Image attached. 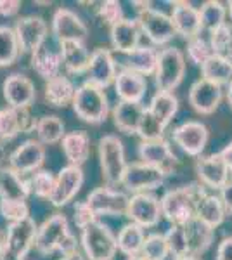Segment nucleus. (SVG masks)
Returning a JSON list of instances; mask_svg holds the SVG:
<instances>
[{
    "label": "nucleus",
    "instance_id": "32",
    "mask_svg": "<svg viewBox=\"0 0 232 260\" xmlns=\"http://www.w3.org/2000/svg\"><path fill=\"white\" fill-rule=\"evenodd\" d=\"M59 50H61L62 56V66L68 73H87L92 52H88L85 44H82V42H64V44H59Z\"/></svg>",
    "mask_w": 232,
    "mask_h": 260
},
{
    "label": "nucleus",
    "instance_id": "6",
    "mask_svg": "<svg viewBox=\"0 0 232 260\" xmlns=\"http://www.w3.org/2000/svg\"><path fill=\"white\" fill-rule=\"evenodd\" d=\"M37 231H39V225L31 217L7 225L0 260H26L29 250L35 246Z\"/></svg>",
    "mask_w": 232,
    "mask_h": 260
},
{
    "label": "nucleus",
    "instance_id": "47",
    "mask_svg": "<svg viewBox=\"0 0 232 260\" xmlns=\"http://www.w3.org/2000/svg\"><path fill=\"white\" fill-rule=\"evenodd\" d=\"M95 14H97V18L103 21L104 24H108L109 28L125 19V12H123V7H121V2H116V0L101 2Z\"/></svg>",
    "mask_w": 232,
    "mask_h": 260
},
{
    "label": "nucleus",
    "instance_id": "51",
    "mask_svg": "<svg viewBox=\"0 0 232 260\" xmlns=\"http://www.w3.org/2000/svg\"><path fill=\"white\" fill-rule=\"evenodd\" d=\"M21 11L19 0H0V16L2 18H14Z\"/></svg>",
    "mask_w": 232,
    "mask_h": 260
},
{
    "label": "nucleus",
    "instance_id": "20",
    "mask_svg": "<svg viewBox=\"0 0 232 260\" xmlns=\"http://www.w3.org/2000/svg\"><path fill=\"white\" fill-rule=\"evenodd\" d=\"M2 92L7 106L16 110H29L37 99L35 83L23 73H11L2 83Z\"/></svg>",
    "mask_w": 232,
    "mask_h": 260
},
{
    "label": "nucleus",
    "instance_id": "7",
    "mask_svg": "<svg viewBox=\"0 0 232 260\" xmlns=\"http://www.w3.org/2000/svg\"><path fill=\"white\" fill-rule=\"evenodd\" d=\"M185 75V56L177 47H164L159 50L158 68L154 73L156 89L161 92H174L182 83Z\"/></svg>",
    "mask_w": 232,
    "mask_h": 260
},
{
    "label": "nucleus",
    "instance_id": "59",
    "mask_svg": "<svg viewBox=\"0 0 232 260\" xmlns=\"http://www.w3.org/2000/svg\"><path fill=\"white\" fill-rule=\"evenodd\" d=\"M227 12H229V18H230V21H232V0L229 2V6H227Z\"/></svg>",
    "mask_w": 232,
    "mask_h": 260
},
{
    "label": "nucleus",
    "instance_id": "10",
    "mask_svg": "<svg viewBox=\"0 0 232 260\" xmlns=\"http://www.w3.org/2000/svg\"><path fill=\"white\" fill-rule=\"evenodd\" d=\"M125 217H128L130 222L141 225L144 229L156 228L161 220V198L154 192H137L132 194L128 200Z\"/></svg>",
    "mask_w": 232,
    "mask_h": 260
},
{
    "label": "nucleus",
    "instance_id": "36",
    "mask_svg": "<svg viewBox=\"0 0 232 260\" xmlns=\"http://www.w3.org/2000/svg\"><path fill=\"white\" fill-rule=\"evenodd\" d=\"M201 78L213 82L217 85H229L232 82V62L230 57L213 54L208 61L201 66Z\"/></svg>",
    "mask_w": 232,
    "mask_h": 260
},
{
    "label": "nucleus",
    "instance_id": "27",
    "mask_svg": "<svg viewBox=\"0 0 232 260\" xmlns=\"http://www.w3.org/2000/svg\"><path fill=\"white\" fill-rule=\"evenodd\" d=\"M113 123L125 136H137L141 121L144 118L146 106L142 103H120L113 108Z\"/></svg>",
    "mask_w": 232,
    "mask_h": 260
},
{
    "label": "nucleus",
    "instance_id": "21",
    "mask_svg": "<svg viewBox=\"0 0 232 260\" xmlns=\"http://www.w3.org/2000/svg\"><path fill=\"white\" fill-rule=\"evenodd\" d=\"M39 118L29 110H16L11 106L0 108V141H12L19 134H33L37 130Z\"/></svg>",
    "mask_w": 232,
    "mask_h": 260
},
{
    "label": "nucleus",
    "instance_id": "38",
    "mask_svg": "<svg viewBox=\"0 0 232 260\" xmlns=\"http://www.w3.org/2000/svg\"><path fill=\"white\" fill-rule=\"evenodd\" d=\"M35 134H37V141H40L44 146H50L61 142L68 132H66L64 121L59 118V116L44 115L39 118Z\"/></svg>",
    "mask_w": 232,
    "mask_h": 260
},
{
    "label": "nucleus",
    "instance_id": "35",
    "mask_svg": "<svg viewBox=\"0 0 232 260\" xmlns=\"http://www.w3.org/2000/svg\"><path fill=\"white\" fill-rule=\"evenodd\" d=\"M146 231L141 225L134 224V222H128L123 228L120 229L116 236L118 241V251L123 253L126 258L128 257H139L142 253V246H144L146 241Z\"/></svg>",
    "mask_w": 232,
    "mask_h": 260
},
{
    "label": "nucleus",
    "instance_id": "54",
    "mask_svg": "<svg viewBox=\"0 0 232 260\" xmlns=\"http://www.w3.org/2000/svg\"><path fill=\"white\" fill-rule=\"evenodd\" d=\"M59 260H87V258H85V255L78 250V251H75V253H71V255H64V257H61Z\"/></svg>",
    "mask_w": 232,
    "mask_h": 260
},
{
    "label": "nucleus",
    "instance_id": "5",
    "mask_svg": "<svg viewBox=\"0 0 232 260\" xmlns=\"http://www.w3.org/2000/svg\"><path fill=\"white\" fill-rule=\"evenodd\" d=\"M137 7V23L154 45H167L177 35L174 21L167 12L154 9L147 2H132Z\"/></svg>",
    "mask_w": 232,
    "mask_h": 260
},
{
    "label": "nucleus",
    "instance_id": "56",
    "mask_svg": "<svg viewBox=\"0 0 232 260\" xmlns=\"http://www.w3.org/2000/svg\"><path fill=\"white\" fill-rule=\"evenodd\" d=\"M227 103H229V106L232 108V82L227 85Z\"/></svg>",
    "mask_w": 232,
    "mask_h": 260
},
{
    "label": "nucleus",
    "instance_id": "60",
    "mask_svg": "<svg viewBox=\"0 0 232 260\" xmlns=\"http://www.w3.org/2000/svg\"><path fill=\"white\" fill-rule=\"evenodd\" d=\"M126 260H146L144 257H141V255H139V257H128Z\"/></svg>",
    "mask_w": 232,
    "mask_h": 260
},
{
    "label": "nucleus",
    "instance_id": "17",
    "mask_svg": "<svg viewBox=\"0 0 232 260\" xmlns=\"http://www.w3.org/2000/svg\"><path fill=\"white\" fill-rule=\"evenodd\" d=\"M45 161V146L37 139H26L9 154L7 165L18 174L31 175L42 169Z\"/></svg>",
    "mask_w": 232,
    "mask_h": 260
},
{
    "label": "nucleus",
    "instance_id": "46",
    "mask_svg": "<svg viewBox=\"0 0 232 260\" xmlns=\"http://www.w3.org/2000/svg\"><path fill=\"white\" fill-rule=\"evenodd\" d=\"M164 130H167V125H163L161 121L146 108L144 118L141 121V128H139L137 136L141 137L142 141H159V139H164Z\"/></svg>",
    "mask_w": 232,
    "mask_h": 260
},
{
    "label": "nucleus",
    "instance_id": "22",
    "mask_svg": "<svg viewBox=\"0 0 232 260\" xmlns=\"http://www.w3.org/2000/svg\"><path fill=\"white\" fill-rule=\"evenodd\" d=\"M189 104L196 113L200 115H212L218 110L222 99H223V89L213 82H208L205 78H200L191 85L189 89Z\"/></svg>",
    "mask_w": 232,
    "mask_h": 260
},
{
    "label": "nucleus",
    "instance_id": "42",
    "mask_svg": "<svg viewBox=\"0 0 232 260\" xmlns=\"http://www.w3.org/2000/svg\"><path fill=\"white\" fill-rule=\"evenodd\" d=\"M168 255H170V250H168V243L164 234L161 233L147 234L144 246H142L141 257H144L146 260H167Z\"/></svg>",
    "mask_w": 232,
    "mask_h": 260
},
{
    "label": "nucleus",
    "instance_id": "12",
    "mask_svg": "<svg viewBox=\"0 0 232 260\" xmlns=\"http://www.w3.org/2000/svg\"><path fill=\"white\" fill-rule=\"evenodd\" d=\"M172 139L187 156L200 158L208 144L210 130L203 121L189 120L177 125L172 132Z\"/></svg>",
    "mask_w": 232,
    "mask_h": 260
},
{
    "label": "nucleus",
    "instance_id": "44",
    "mask_svg": "<svg viewBox=\"0 0 232 260\" xmlns=\"http://www.w3.org/2000/svg\"><path fill=\"white\" fill-rule=\"evenodd\" d=\"M168 243V250L170 255L175 257H187L189 255V241H187V233H185L184 225H172L170 229L164 233Z\"/></svg>",
    "mask_w": 232,
    "mask_h": 260
},
{
    "label": "nucleus",
    "instance_id": "3",
    "mask_svg": "<svg viewBox=\"0 0 232 260\" xmlns=\"http://www.w3.org/2000/svg\"><path fill=\"white\" fill-rule=\"evenodd\" d=\"M71 106L80 120L90 125L103 123L109 115V99L106 90L88 80L77 87V94Z\"/></svg>",
    "mask_w": 232,
    "mask_h": 260
},
{
    "label": "nucleus",
    "instance_id": "24",
    "mask_svg": "<svg viewBox=\"0 0 232 260\" xmlns=\"http://www.w3.org/2000/svg\"><path fill=\"white\" fill-rule=\"evenodd\" d=\"M142 30L139 26L137 19H130L125 18L123 21H120L115 26L109 28V42H111L113 50L120 54H128L132 50H136L141 42Z\"/></svg>",
    "mask_w": 232,
    "mask_h": 260
},
{
    "label": "nucleus",
    "instance_id": "50",
    "mask_svg": "<svg viewBox=\"0 0 232 260\" xmlns=\"http://www.w3.org/2000/svg\"><path fill=\"white\" fill-rule=\"evenodd\" d=\"M215 260H232V236H227L218 243Z\"/></svg>",
    "mask_w": 232,
    "mask_h": 260
},
{
    "label": "nucleus",
    "instance_id": "4",
    "mask_svg": "<svg viewBox=\"0 0 232 260\" xmlns=\"http://www.w3.org/2000/svg\"><path fill=\"white\" fill-rule=\"evenodd\" d=\"M80 248L87 260H115L118 241L106 224L95 220L80 234Z\"/></svg>",
    "mask_w": 232,
    "mask_h": 260
},
{
    "label": "nucleus",
    "instance_id": "41",
    "mask_svg": "<svg viewBox=\"0 0 232 260\" xmlns=\"http://www.w3.org/2000/svg\"><path fill=\"white\" fill-rule=\"evenodd\" d=\"M56 186V175L50 170L40 169L39 172L29 175V187H31V194H35L40 200H50Z\"/></svg>",
    "mask_w": 232,
    "mask_h": 260
},
{
    "label": "nucleus",
    "instance_id": "1",
    "mask_svg": "<svg viewBox=\"0 0 232 260\" xmlns=\"http://www.w3.org/2000/svg\"><path fill=\"white\" fill-rule=\"evenodd\" d=\"M208 191L203 184L191 182L167 191L161 196V213L172 225H185L196 219L197 203L201 196Z\"/></svg>",
    "mask_w": 232,
    "mask_h": 260
},
{
    "label": "nucleus",
    "instance_id": "58",
    "mask_svg": "<svg viewBox=\"0 0 232 260\" xmlns=\"http://www.w3.org/2000/svg\"><path fill=\"white\" fill-rule=\"evenodd\" d=\"M4 236H6V233L0 229V251H2V246H4Z\"/></svg>",
    "mask_w": 232,
    "mask_h": 260
},
{
    "label": "nucleus",
    "instance_id": "39",
    "mask_svg": "<svg viewBox=\"0 0 232 260\" xmlns=\"http://www.w3.org/2000/svg\"><path fill=\"white\" fill-rule=\"evenodd\" d=\"M21 54L14 26L0 24V68L12 66Z\"/></svg>",
    "mask_w": 232,
    "mask_h": 260
},
{
    "label": "nucleus",
    "instance_id": "49",
    "mask_svg": "<svg viewBox=\"0 0 232 260\" xmlns=\"http://www.w3.org/2000/svg\"><path fill=\"white\" fill-rule=\"evenodd\" d=\"M97 220V215L95 212L92 210V207L85 201H77L73 207V222L75 225L83 231L85 228H88L90 224H94V222Z\"/></svg>",
    "mask_w": 232,
    "mask_h": 260
},
{
    "label": "nucleus",
    "instance_id": "8",
    "mask_svg": "<svg viewBox=\"0 0 232 260\" xmlns=\"http://www.w3.org/2000/svg\"><path fill=\"white\" fill-rule=\"evenodd\" d=\"M137 154L139 161L159 170L164 177H170V175L177 174V170L180 167L179 156L174 153L170 142L164 139L141 141V144L137 146Z\"/></svg>",
    "mask_w": 232,
    "mask_h": 260
},
{
    "label": "nucleus",
    "instance_id": "53",
    "mask_svg": "<svg viewBox=\"0 0 232 260\" xmlns=\"http://www.w3.org/2000/svg\"><path fill=\"white\" fill-rule=\"evenodd\" d=\"M220 153H222V156L225 158L227 165H229V169H230V175H232V141L220 151Z\"/></svg>",
    "mask_w": 232,
    "mask_h": 260
},
{
    "label": "nucleus",
    "instance_id": "2",
    "mask_svg": "<svg viewBox=\"0 0 232 260\" xmlns=\"http://www.w3.org/2000/svg\"><path fill=\"white\" fill-rule=\"evenodd\" d=\"M97 156H99L101 174H103L106 186H121V179H123L125 170L128 167L123 141L113 134L103 136L97 142Z\"/></svg>",
    "mask_w": 232,
    "mask_h": 260
},
{
    "label": "nucleus",
    "instance_id": "15",
    "mask_svg": "<svg viewBox=\"0 0 232 260\" xmlns=\"http://www.w3.org/2000/svg\"><path fill=\"white\" fill-rule=\"evenodd\" d=\"M130 196L126 192L116 189V187L101 186L88 192L87 203L92 207L95 215H108V217H120L126 213Z\"/></svg>",
    "mask_w": 232,
    "mask_h": 260
},
{
    "label": "nucleus",
    "instance_id": "25",
    "mask_svg": "<svg viewBox=\"0 0 232 260\" xmlns=\"http://www.w3.org/2000/svg\"><path fill=\"white\" fill-rule=\"evenodd\" d=\"M115 92L123 103H142L147 92V80L136 71L121 68L115 80Z\"/></svg>",
    "mask_w": 232,
    "mask_h": 260
},
{
    "label": "nucleus",
    "instance_id": "33",
    "mask_svg": "<svg viewBox=\"0 0 232 260\" xmlns=\"http://www.w3.org/2000/svg\"><path fill=\"white\" fill-rule=\"evenodd\" d=\"M189 241V255L200 257L208 251L215 238V229L200 219H192L184 225Z\"/></svg>",
    "mask_w": 232,
    "mask_h": 260
},
{
    "label": "nucleus",
    "instance_id": "19",
    "mask_svg": "<svg viewBox=\"0 0 232 260\" xmlns=\"http://www.w3.org/2000/svg\"><path fill=\"white\" fill-rule=\"evenodd\" d=\"M118 77V62L113 56L111 49L97 47L92 50L90 62L87 70V80L94 85L106 90L108 87L115 85Z\"/></svg>",
    "mask_w": 232,
    "mask_h": 260
},
{
    "label": "nucleus",
    "instance_id": "18",
    "mask_svg": "<svg viewBox=\"0 0 232 260\" xmlns=\"http://www.w3.org/2000/svg\"><path fill=\"white\" fill-rule=\"evenodd\" d=\"M83 180H85V174H83L82 167H62L56 175V186H54V192L49 200L52 207L61 208L68 205L70 201H73L82 189Z\"/></svg>",
    "mask_w": 232,
    "mask_h": 260
},
{
    "label": "nucleus",
    "instance_id": "30",
    "mask_svg": "<svg viewBox=\"0 0 232 260\" xmlns=\"http://www.w3.org/2000/svg\"><path fill=\"white\" fill-rule=\"evenodd\" d=\"M31 68L35 70V73L44 78L45 82L57 77V75H61V68H62L61 50L52 49L47 42H45L42 47H39L31 54Z\"/></svg>",
    "mask_w": 232,
    "mask_h": 260
},
{
    "label": "nucleus",
    "instance_id": "57",
    "mask_svg": "<svg viewBox=\"0 0 232 260\" xmlns=\"http://www.w3.org/2000/svg\"><path fill=\"white\" fill-rule=\"evenodd\" d=\"M174 260H200L197 257H192V255H187V257H175Z\"/></svg>",
    "mask_w": 232,
    "mask_h": 260
},
{
    "label": "nucleus",
    "instance_id": "43",
    "mask_svg": "<svg viewBox=\"0 0 232 260\" xmlns=\"http://www.w3.org/2000/svg\"><path fill=\"white\" fill-rule=\"evenodd\" d=\"M208 40L210 45H212L213 54L229 57L232 54V24L225 23L222 26H218L217 30L210 31Z\"/></svg>",
    "mask_w": 232,
    "mask_h": 260
},
{
    "label": "nucleus",
    "instance_id": "52",
    "mask_svg": "<svg viewBox=\"0 0 232 260\" xmlns=\"http://www.w3.org/2000/svg\"><path fill=\"white\" fill-rule=\"evenodd\" d=\"M218 196H220L223 207H225L227 215H232V179L218 191Z\"/></svg>",
    "mask_w": 232,
    "mask_h": 260
},
{
    "label": "nucleus",
    "instance_id": "48",
    "mask_svg": "<svg viewBox=\"0 0 232 260\" xmlns=\"http://www.w3.org/2000/svg\"><path fill=\"white\" fill-rule=\"evenodd\" d=\"M0 215L9 224L29 219V207L26 201H0Z\"/></svg>",
    "mask_w": 232,
    "mask_h": 260
},
{
    "label": "nucleus",
    "instance_id": "13",
    "mask_svg": "<svg viewBox=\"0 0 232 260\" xmlns=\"http://www.w3.org/2000/svg\"><path fill=\"white\" fill-rule=\"evenodd\" d=\"M194 169H196V175L200 179V184H203L206 189L220 191L232 179L230 169L220 151L208 154V156H200L196 165H194Z\"/></svg>",
    "mask_w": 232,
    "mask_h": 260
},
{
    "label": "nucleus",
    "instance_id": "9",
    "mask_svg": "<svg viewBox=\"0 0 232 260\" xmlns=\"http://www.w3.org/2000/svg\"><path fill=\"white\" fill-rule=\"evenodd\" d=\"M71 234L68 217L62 213H52L39 225L35 238V250L40 255H52L59 251L64 240Z\"/></svg>",
    "mask_w": 232,
    "mask_h": 260
},
{
    "label": "nucleus",
    "instance_id": "11",
    "mask_svg": "<svg viewBox=\"0 0 232 260\" xmlns=\"http://www.w3.org/2000/svg\"><path fill=\"white\" fill-rule=\"evenodd\" d=\"M50 31L59 44L64 42H82L85 44L88 39V28L75 11L68 7H59L54 11L50 21Z\"/></svg>",
    "mask_w": 232,
    "mask_h": 260
},
{
    "label": "nucleus",
    "instance_id": "31",
    "mask_svg": "<svg viewBox=\"0 0 232 260\" xmlns=\"http://www.w3.org/2000/svg\"><path fill=\"white\" fill-rule=\"evenodd\" d=\"M75 94H77V85L66 75H57L45 82V101L54 108H64L68 104H73Z\"/></svg>",
    "mask_w": 232,
    "mask_h": 260
},
{
    "label": "nucleus",
    "instance_id": "14",
    "mask_svg": "<svg viewBox=\"0 0 232 260\" xmlns=\"http://www.w3.org/2000/svg\"><path fill=\"white\" fill-rule=\"evenodd\" d=\"M164 175L159 170L146 165L142 161L128 163L125 170V175L121 179V186L132 194L137 192H153L154 189L161 187L164 184Z\"/></svg>",
    "mask_w": 232,
    "mask_h": 260
},
{
    "label": "nucleus",
    "instance_id": "37",
    "mask_svg": "<svg viewBox=\"0 0 232 260\" xmlns=\"http://www.w3.org/2000/svg\"><path fill=\"white\" fill-rule=\"evenodd\" d=\"M147 110L153 113L163 125L168 127L170 121L174 120V116L177 115V111H179V98H177L174 92L158 90L153 98H151Z\"/></svg>",
    "mask_w": 232,
    "mask_h": 260
},
{
    "label": "nucleus",
    "instance_id": "40",
    "mask_svg": "<svg viewBox=\"0 0 232 260\" xmlns=\"http://www.w3.org/2000/svg\"><path fill=\"white\" fill-rule=\"evenodd\" d=\"M200 14H201V28L203 31H213L218 26L227 23V7L223 6L218 0H206L205 4H201L200 7Z\"/></svg>",
    "mask_w": 232,
    "mask_h": 260
},
{
    "label": "nucleus",
    "instance_id": "28",
    "mask_svg": "<svg viewBox=\"0 0 232 260\" xmlns=\"http://www.w3.org/2000/svg\"><path fill=\"white\" fill-rule=\"evenodd\" d=\"M90 134L87 130H73L64 136L61 141V148L64 153L68 165L82 167L90 158Z\"/></svg>",
    "mask_w": 232,
    "mask_h": 260
},
{
    "label": "nucleus",
    "instance_id": "34",
    "mask_svg": "<svg viewBox=\"0 0 232 260\" xmlns=\"http://www.w3.org/2000/svg\"><path fill=\"white\" fill-rule=\"evenodd\" d=\"M225 217H227V212H225V207H223L220 196H218V192L206 191L205 194L201 196L200 203H197L196 219L203 220L210 228L217 229L218 225L223 224Z\"/></svg>",
    "mask_w": 232,
    "mask_h": 260
},
{
    "label": "nucleus",
    "instance_id": "26",
    "mask_svg": "<svg viewBox=\"0 0 232 260\" xmlns=\"http://www.w3.org/2000/svg\"><path fill=\"white\" fill-rule=\"evenodd\" d=\"M29 194V179L12 170L9 165L0 167V201H26Z\"/></svg>",
    "mask_w": 232,
    "mask_h": 260
},
{
    "label": "nucleus",
    "instance_id": "16",
    "mask_svg": "<svg viewBox=\"0 0 232 260\" xmlns=\"http://www.w3.org/2000/svg\"><path fill=\"white\" fill-rule=\"evenodd\" d=\"M14 31L23 54H33L47 42L49 24L40 16H23L16 21Z\"/></svg>",
    "mask_w": 232,
    "mask_h": 260
},
{
    "label": "nucleus",
    "instance_id": "29",
    "mask_svg": "<svg viewBox=\"0 0 232 260\" xmlns=\"http://www.w3.org/2000/svg\"><path fill=\"white\" fill-rule=\"evenodd\" d=\"M159 50H156L153 45H139L136 50L125 54V59L121 68L136 71L142 77H154L158 68Z\"/></svg>",
    "mask_w": 232,
    "mask_h": 260
},
{
    "label": "nucleus",
    "instance_id": "55",
    "mask_svg": "<svg viewBox=\"0 0 232 260\" xmlns=\"http://www.w3.org/2000/svg\"><path fill=\"white\" fill-rule=\"evenodd\" d=\"M9 158H7V153H6V148L2 146V142H0V167L4 165V161H7Z\"/></svg>",
    "mask_w": 232,
    "mask_h": 260
},
{
    "label": "nucleus",
    "instance_id": "61",
    "mask_svg": "<svg viewBox=\"0 0 232 260\" xmlns=\"http://www.w3.org/2000/svg\"><path fill=\"white\" fill-rule=\"evenodd\" d=\"M229 57H230V62H232V54H230V56H229Z\"/></svg>",
    "mask_w": 232,
    "mask_h": 260
},
{
    "label": "nucleus",
    "instance_id": "23",
    "mask_svg": "<svg viewBox=\"0 0 232 260\" xmlns=\"http://www.w3.org/2000/svg\"><path fill=\"white\" fill-rule=\"evenodd\" d=\"M170 18L174 21L177 35L182 37L185 42L194 39V37H200L203 33L200 9L194 7L192 4L174 2V11H172Z\"/></svg>",
    "mask_w": 232,
    "mask_h": 260
},
{
    "label": "nucleus",
    "instance_id": "45",
    "mask_svg": "<svg viewBox=\"0 0 232 260\" xmlns=\"http://www.w3.org/2000/svg\"><path fill=\"white\" fill-rule=\"evenodd\" d=\"M212 56H213V50L212 45H210V40L205 39L203 35L187 40V59L194 62L196 66L201 68Z\"/></svg>",
    "mask_w": 232,
    "mask_h": 260
}]
</instances>
